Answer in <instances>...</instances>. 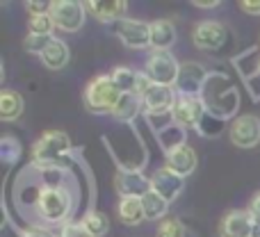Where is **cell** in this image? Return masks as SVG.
<instances>
[{"label": "cell", "mask_w": 260, "mask_h": 237, "mask_svg": "<svg viewBox=\"0 0 260 237\" xmlns=\"http://www.w3.org/2000/svg\"><path fill=\"white\" fill-rule=\"evenodd\" d=\"M114 187L121 194V198H144L151 192V178H146L142 169L121 166L114 178Z\"/></svg>", "instance_id": "obj_10"}, {"label": "cell", "mask_w": 260, "mask_h": 237, "mask_svg": "<svg viewBox=\"0 0 260 237\" xmlns=\"http://www.w3.org/2000/svg\"><path fill=\"white\" fill-rule=\"evenodd\" d=\"M21 237H59V235H55L50 228H46V226H30V228H23L21 233H18Z\"/></svg>", "instance_id": "obj_32"}, {"label": "cell", "mask_w": 260, "mask_h": 237, "mask_svg": "<svg viewBox=\"0 0 260 237\" xmlns=\"http://www.w3.org/2000/svg\"><path fill=\"white\" fill-rule=\"evenodd\" d=\"M23 108H25V103H23V96L18 91L5 89L0 94V117H3V121L18 119L23 114Z\"/></svg>", "instance_id": "obj_23"}, {"label": "cell", "mask_w": 260, "mask_h": 237, "mask_svg": "<svg viewBox=\"0 0 260 237\" xmlns=\"http://www.w3.org/2000/svg\"><path fill=\"white\" fill-rule=\"evenodd\" d=\"M119 219L128 226H139L146 215H144V206H142V198H121L119 201Z\"/></svg>", "instance_id": "obj_24"}, {"label": "cell", "mask_w": 260, "mask_h": 237, "mask_svg": "<svg viewBox=\"0 0 260 237\" xmlns=\"http://www.w3.org/2000/svg\"><path fill=\"white\" fill-rule=\"evenodd\" d=\"M231 142L240 148H253L260 144V119L253 114H244L238 117L235 121H231Z\"/></svg>", "instance_id": "obj_14"}, {"label": "cell", "mask_w": 260, "mask_h": 237, "mask_svg": "<svg viewBox=\"0 0 260 237\" xmlns=\"http://www.w3.org/2000/svg\"><path fill=\"white\" fill-rule=\"evenodd\" d=\"M39 59L46 69H50V71H62V69L69 64V59H71L67 41H62V39L55 37V39L48 44V48L39 55Z\"/></svg>", "instance_id": "obj_21"}, {"label": "cell", "mask_w": 260, "mask_h": 237, "mask_svg": "<svg viewBox=\"0 0 260 237\" xmlns=\"http://www.w3.org/2000/svg\"><path fill=\"white\" fill-rule=\"evenodd\" d=\"M73 144L67 132L62 130H46L39 142L32 146V162L35 164H55L59 157H67L71 153Z\"/></svg>", "instance_id": "obj_4"}, {"label": "cell", "mask_w": 260, "mask_h": 237, "mask_svg": "<svg viewBox=\"0 0 260 237\" xmlns=\"http://www.w3.org/2000/svg\"><path fill=\"white\" fill-rule=\"evenodd\" d=\"M144 73L148 76V80L153 85L162 87H176L180 76V64L171 53H162V50H153L151 57L146 59Z\"/></svg>", "instance_id": "obj_5"}, {"label": "cell", "mask_w": 260, "mask_h": 237, "mask_svg": "<svg viewBox=\"0 0 260 237\" xmlns=\"http://www.w3.org/2000/svg\"><path fill=\"white\" fill-rule=\"evenodd\" d=\"M142 110H144V100L139 98V96L121 94V98H119V103H117V108H114L112 117L117 121H121V123H130V121L142 112Z\"/></svg>", "instance_id": "obj_22"}, {"label": "cell", "mask_w": 260, "mask_h": 237, "mask_svg": "<svg viewBox=\"0 0 260 237\" xmlns=\"http://www.w3.org/2000/svg\"><path fill=\"white\" fill-rule=\"evenodd\" d=\"M240 9L244 14H251V16H260V3H251V0H242Z\"/></svg>", "instance_id": "obj_34"}, {"label": "cell", "mask_w": 260, "mask_h": 237, "mask_svg": "<svg viewBox=\"0 0 260 237\" xmlns=\"http://www.w3.org/2000/svg\"><path fill=\"white\" fill-rule=\"evenodd\" d=\"M114 35L128 48H151V23L137 21V18H121L119 23H114Z\"/></svg>", "instance_id": "obj_8"}, {"label": "cell", "mask_w": 260, "mask_h": 237, "mask_svg": "<svg viewBox=\"0 0 260 237\" xmlns=\"http://www.w3.org/2000/svg\"><path fill=\"white\" fill-rule=\"evenodd\" d=\"M155 237H185V228L176 217H167V219H162L160 226H157Z\"/></svg>", "instance_id": "obj_29"}, {"label": "cell", "mask_w": 260, "mask_h": 237, "mask_svg": "<svg viewBox=\"0 0 260 237\" xmlns=\"http://www.w3.org/2000/svg\"><path fill=\"white\" fill-rule=\"evenodd\" d=\"M85 9L101 23H119L128 9L126 0H87Z\"/></svg>", "instance_id": "obj_18"}, {"label": "cell", "mask_w": 260, "mask_h": 237, "mask_svg": "<svg viewBox=\"0 0 260 237\" xmlns=\"http://www.w3.org/2000/svg\"><path fill=\"white\" fill-rule=\"evenodd\" d=\"M112 80L121 94H133V96H139V98H142V96L146 94L148 87L153 85L144 71H135V69H128V66L114 69Z\"/></svg>", "instance_id": "obj_17"}, {"label": "cell", "mask_w": 260, "mask_h": 237, "mask_svg": "<svg viewBox=\"0 0 260 237\" xmlns=\"http://www.w3.org/2000/svg\"><path fill=\"white\" fill-rule=\"evenodd\" d=\"M176 44V27L167 18H157L151 23V48L169 53L171 46Z\"/></svg>", "instance_id": "obj_20"}, {"label": "cell", "mask_w": 260, "mask_h": 237, "mask_svg": "<svg viewBox=\"0 0 260 237\" xmlns=\"http://www.w3.org/2000/svg\"><path fill=\"white\" fill-rule=\"evenodd\" d=\"M0 157H3L5 166H12L14 162H18L21 157V144L12 137V134H5L0 139Z\"/></svg>", "instance_id": "obj_27"}, {"label": "cell", "mask_w": 260, "mask_h": 237, "mask_svg": "<svg viewBox=\"0 0 260 237\" xmlns=\"http://www.w3.org/2000/svg\"><path fill=\"white\" fill-rule=\"evenodd\" d=\"M142 206H144V215H146L148 221H162L167 219V210H169V203L165 198H160L155 192H148L146 196L142 198Z\"/></svg>", "instance_id": "obj_25"}, {"label": "cell", "mask_w": 260, "mask_h": 237, "mask_svg": "<svg viewBox=\"0 0 260 237\" xmlns=\"http://www.w3.org/2000/svg\"><path fill=\"white\" fill-rule=\"evenodd\" d=\"M53 39H55L53 35H48V37L27 35V37H25V41H23V48H25L27 53H32V55H41L46 48H48V44H50Z\"/></svg>", "instance_id": "obj_30"}, {"label": "cell", "mask_w": 260, "mask_h": 237, "mask_svg": "<svg viewBox=\"0 0 260 237\" xmlns=\"http://www.w3.org/2000/svg\"><path fill=\"white\" fill-rule=\"evenodd\" d=\"M50 18H53L55 27L62 32H78L85 25V16L87 9L85 3H76V0H57V3H50L48 9Z\"/></svg>", "instance_id": "obj_6"}, {"label": "cell", "mask_w": 260, "mask_h": 237, "mask_svg": "<svg viewBox=\"0 0 260 237\" xmlns=\"http://www.w3.org/2000/svg\"><path fill=\"white\" fill-rule=\"evenodd\" d=\"M249 215L253 217V221H256V226H260V192H256L251 196V201H249Z\"/></svg>", "instance_id": "obj_33"}, {"label": "cell", "mask_w": 260, "mask_h": 237, "mask_svg": "<svg viewBox=\"0 0 260 237\" xmlns=\"http://www.w3.org/2000/svg\"><path fill=\"white\" fill-rule=\"evenodd\" d=\"M256 237H260V235H256Z\"/></svg>", "instance_id": "obj_36"}, {"label": "cell", "mask_w": 260, "mask_h": 237, "mask_svg": "<svg viewBox=\"0 0 260 237\" xmlns=\"http://www.w3.org/2000/svg\"><path fill=\"white\" fill-rule=\"evenodd\" d=\"M192 5L201 9H212V7H219V0H194Z\"/></svg>", "instance_id": "obj_35"}, {"label": "cell", "mask_w": 260, "mask_h": 237, "mask_svg": "<svg viewBox=\"0 0 260 237\" xmlns=\"http://www.w3.org/2000/svg\"><path fill=\"white\" fill-rule=\"evenodd\" d=\"M27 27H30V35L48 37V35H53L55 23H53V18H50V14H37V16H30Z\"/></svg>", "instance_id": "obj_28"}, {"label": "cell", "mask_w": 260, "mask_h": 237, "mask_svg": "<svg viewBox=\"0 0 260 237\" xmlns=\"http://www.w3.org/2000/svg\"><path fill=\"white\" fill-rule=\"evenodd\" d=\"M206 105H203L201 98H197V96H178V100H176L174 105V112H171V117L174 121L180 125V128H197L201 125V121L206 119Z\"/></svg>", "instance_id": "obj_12"}, {"label": "cell", "mask_w": 260, "mask_h": 237, "mask_svg": "<svg viewBox=\"0 0 260 237\" xmlns=\"http://www.w3.org/2000/svg\"><path fill=\"white\" fill-rule=\"evenodd\" d=\"M256 221L249 210H229L219 221V237H256Z\"/></svg>", "instance_id": "obj_16"}, {"label": "cell", "mask_w": 260, "mask_h": 237, "mask_svg": "<svg viewBox=\"0 0 260 237\" xmlns=\"http://www.w3.org/2000/svg\"><path fill=\"white\" fill-rule=\"evenodd\" d=\"M119 98L121 91L117 89L112 76H96L85 87V108L91 114H112Z\"/></svg>", "instance_id": "obj_3"}, {"label": "cell", "mask_w": 260, "mask_h": 237, "mask_svg": "<svg viewBox=\"0 0 260 237\" xmlns=\"http://www.w3.org/2000/svg\"><path fill=\"white\" fill-rule=\"evenodd\" d=\"M197 164H199L197 153H194V148L187 146V144H183V146H178V148L167 153V166H169L174 174L183 176V178H187L189 174H194Z\"/></svg>", "instance_id": "obj_19"}, {"label": "cell", "mask_w": 260, "mask_h": 237, "mask_svg": "<svg viewBox=\"0 0 260 237\" xmlns=\"http://www.w3.org/2000/svg\"><path fill=\"white\" fill-rule=\"evenodd\" d=\"M201 100L206 105V112L217 121H235L240 108V94L238 87L231 82L224 73H210L206 80V87L201 91Z\"/></svg>", "instance_id": "obj_1"}, {"label": "cell", "mask_w": 260, "mask_h": 237, "mask_svg": "<svg viewBox=\"0 0 260 237\" xmlns=\"http://www.w3.org/2000/svg\"><path fill=\"white\" fill-rule=\"evenodd\" d=\"M233 66L247 85L249 94L260 100V46H251L238 57H233Z\"/></svg>", "instance_id": "obj_7"}, {"label": "cell", "mask_w": 260, "mask_h": 237, "mask_svg": "<svg viewBox=\"0 0 260 237\" xmlns=\"http://www.w3.org/2000/svg\"><path fill=\"white\" fill-rule=\"evenodd\" d=\"M59 237H94L82 226V221H67L59 230Z\"/></svg>", "instance_id": "obj_31"}, {"label": "cell", "mask_w": 260, "mask_h": 237, "mask_svg": "<svg viewBox=\"0 0 260 237\" xmlns=\"http://www.w3.org/2000/svg\"><path fill=\"white\" fill-rule=\"evenodd\" d=\"M208 76H210V73H208L199 62L180 64V76H178V82H176V94L201 98V91H203V87H206Z\"/></svg>", "instance_id": "obj_13"}, {"label": "cell", "mask_w": 260, "mask_h": 237, "mask_svg": "<svg viewBox=\"0 0 260 237\" xmlns=\"http://www.w3.org/2000/svg\"><path fill=\"white\" fill-rule=\"evenodd\" d=\"M185 187V178L169 169V166H162L153 174L151 178V192H155L160 198H165L167 203H174L180 196Z\"/></svg>", "instance_id": "obj_15"}, {"label": "cell", "mask_w": 260, "mask_h": 237, "mask_svg": "<svg viewBox=\"0 0 260 237\" xmlns=\"http://www.w3.org/2000/svg\"><path fill=\"white\" fill-rule=\"evenodd\" d=\"M226 39V27L219 21H201L194 25L192 30V41L199 50H206V53H215V50L224 48Z\"/></svg>", "instance_id": "obj_11"}, {"label": "cell", "mask_w": 260, "mask_h": 237, "mask_svg": "<svg viewBox=\"0 0 260 237\" xmlns=\"http://www.w3.org/2000/svg\"><path fill=\"white\" fill-rule=\"evenodd\" d=\"M37 215L48 224H67L73 212V196L64 185L59 183H44L39 194L35 196Z\"/></svg>", "instance_id": "obj_2"}, {"label": "cell", "mask_w": 260, "mask_h": 237, "mask_svg": "<svg viewBox=\"0 0 260 237\" xmlns=\"http://www.w3.org/2000/svg\"><path fill=\"white\" fill-rule=\"evenodd\" d=\"M142 100H144V114L146 117H165V114L174 112L178 94L174 91V87L151 85L146 89V94L142 96Z\"/></svg>", "instance_id": "obj_9"}, {"label": "cell", "mask_w": 260, "mask_h": 237, "mask_svg": "<svg viewBox=\"0 0 260 237\" xmlns=\"http://www.w3.org/2000/svg\"><path fill=\"white\" fill-rule=\"evenodd\" d=\"M80 221L94 237H103V235H108V230H110V219L99 210H89Z\"/></svg>", "instance_id": "obj_26"}]
</instances>
